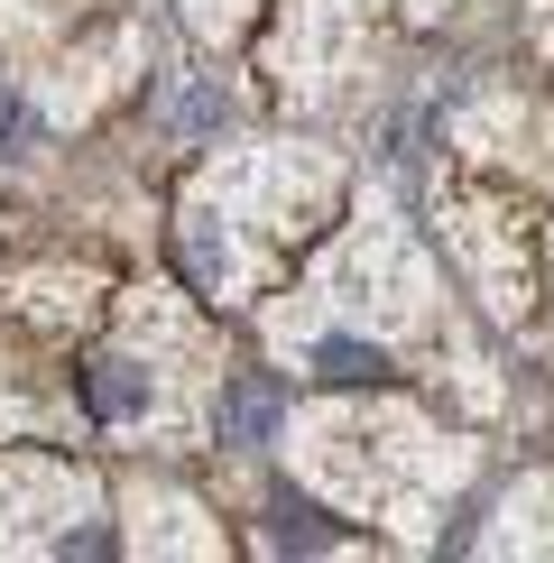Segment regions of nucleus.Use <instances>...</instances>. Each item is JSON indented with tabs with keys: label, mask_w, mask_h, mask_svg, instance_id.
<instances>
[{
	"label": "nucleus",
	"mask_w": 554,
	"mask_h": 563,
	"mask_svg": "<svg viewBox=\"0 0 554 563\" xmlns=\"http://www.w3.org/2000/svg\"><path fill=\"white\" fill-rule=\"evenodd\" d=\"M259 545H268V554H342L352 536H342V518H333V508L268 499V518H259Z\"/></svg>",
	"instance_id": "nucleus-13"
},
{
	"label": "nucleus",
	"mask_w": 554,
	"mask_h": 563,
	"mask_svg": "<svg viewBox=\"0 0 554 563\" xmlns=\"http://www.w3.org/2000/svg\"><path fill=\"white\" fill-rule=\"evenodd\" d=\"M277 426H287L296 481L398 536H425L444 518V499L472 481V443L434 434V416L398 407V397H314V407L277 416Z\"/></svg>",
	"instance_id": "nucleus-4"
},
{
	"label": "nucleus",
	"mask_w": 554,
	"mask_h": 563,
	"mask_svg": "<svg viewBox=\"0 0 554 563\" xmlns=\"http://www.w3.org/2000/svg\"><path fill=\"white\" fill-rule=\"evenodd\" d=\"M268 84L287 92V102H342L352 75L379 65V0H296L287 19H277L268 37Z\"/></svg>",
	"instance_id": "nucleus-6"
},
{
	"label": "nucleus",
	"mask_w": 554,
	"mask_h": 563,
	"mask_svg": "<svg viewBox=\"0 0 554 563\" xmlns=\"http://www.w3.org/2000/svg\"><path fill=\"white\" fill-rule=\"evenodd\" d=\"M434 222H444V250L462 260V277H472L480 314L490 323H527V305H536V260H527L518 213L490 203V195H434Z\"/></svg>",
	"instance_id": "nucleus-7"
},
{
	"label": "nucleus",
	"mask_w": 554,
	"mask_h": 563,
	"mask_svg": "<svg viewBox=\"0 0 554 563\" xmlns=\"http://www.w3.org/2000/svg\"><path fill=\"white\" fill-rule=\"evenodd\" d=\"M121 545L130 554H222V518L176 481H130L121 489Z\"/></svg>",
	"instance_id": "nucleus-9"
},
{
	"label": "nucleus",
	"mask_w": 554,
	"mask_h": 563,
	"mask_svg": "<svg viewBox=\"0 0 554 563\" xmlns=\"http://www.w3.org/2000/svg\"><path fill=\"white\" fill-rule=\"evenodd\" d=\"M536 37H545V56H554V0H536Z\"/></svg>",
	"instance_id": "nucleus-17"
},
{
	"label": "nucleus",
	"mask_w": 554,
	"mask_h": 563,
	"mask_svg": "<svg viewBox=\"0 0 554 563\" xmlns=\"http://www.w3.org/2000/svg\"><path fill=\"white\" fill-rule=\"evenodd\" d=\"M342 185H352L342 148H314V139H259V148L213 157L176 195L185 287L203 305H259L296 268V250L333 222Z\"/></svg>",
	"instance_id": "nucleus-2"
},
{
	"label": "nucleus",
	"mask_w": 554,
	"mask_h": 563,
	"mask_svg": "<svg viewBox=\"0 0 554 563\" xmlns=\"http://www.w3.org/2000/svg\"><path fill=\"white\" fill-rule=\"evenodd\" d=\"M250 10H259V0H185V19H195L203 37H241Z\"/></svg>",
	"instance_id": "nucleus-14"
},
{
	"label": "nucleus",
	"mask_w": 554,
	"mask_h": 563,
	"mask_svg": "<svg viewBox=\"0 0 554 563\" xmlns=\"http://www.w3.org/2000/svg\"><path fill=\"white\" fill-rule=\"evenodd\" d=\"M10 37H37V0H0V46Z\"/></svg>",
	"instance_id": "nucleus-15"
},
{
	"label": "nucleus",
	"mask_w": 554,
	"mask_h": 563,
	"mask_svg": "<svg viewBox=\"0 0 554 563\" xmlns=\"http://www.w3.org/2000/svg\"><path fill=\"white\" fill-rule=\"evenodd\" d=\"M453 10V0H407V19H416V29H425V19H444Z\"/></svg>",
	"instance_id": "nucleus-16"
},
{
	"label": "nucleus",
	"mask_w": 554,
	"mask_h": 563,
	"mask_svg": "<svg viewBox=\"0 0 554 563\" xmlns=\"http://www.w3.org/2000/svg\"><path fill=\"white\" fill-rule=\"evenodd\" d=\"M92 277L84 268H56V277H29V287L10 296V314L19 323H37V333H84V314H92Z\"/></svg>",
	"instance_id": "nucleus-12"
},
{
	"label": "nucleus",
	"mask_w": 554,
	"mask_h": 563,
	"mask_svg": "<svg viewBox=\"0 0 554 563\" xmlns=\"http://www.w3.org/2000/svg\"><path fill=\"white\" fill-rule=\"evenodd\" d=\"M453 139H462V157H480V167H536L554 176V102H536V92H518V84H480L472 102L453 111Z\"/></svg>",
	"instance_id": "nucleus-8"
},
{
	"label": "nucleus",
	"mask_w": 554,
	"mask_h": 563,
	"mask_svg": "<svg viewBox=\"0 0 554 563\" xmlns=\"http://www.w3.org/2000/svg\"><path fill=\"white\" fill-rule=\"evenodd\" d=\"M222 397V333L176 287H130L84 351V416L138 453H203Z\"/></svg>",
	"instance_id": "nucleus-3"
},
{
	"label": "nucleus",
	"mask_w": 554,
	"mask_h": 563,
	"mask_svg": "<svg viewBox=\"0 0 554 563\" xmlns=\"http://www.w3.org/2000/svg\"><path fill=\"white\" fill-rule=\"evenodd\" d=\"M65 426H75L65 388H46V369L29 361V342L0 323V434H65Z\"/></svg>",
	"instance_id": "nucleus-10"
},
{
	"label": "nucleus",
	"mask_w": 554,
	"mask_h": 563,
	"mask_svg": "<svg viewBox=\"0 0 554 563\" xmlns=\"http://www.w3.org/2000/svg\"><path fill=\"white\" fill-rule=\"evenodd\" d=\"M490 554H554V481L536 472V481H518L499 499V518H490V536H480Z\"/></svg>",
	"instance_id": "nucleus-11"
},
{
	"label": "nucleus",
	"mask_w": 554,
	"mask_h": 563,
	"mask_svg": "<svg viewBox=\"0 0 554 563\" xmlns=\"http://www.w3.org/2000/svg\"><path fill=\"white\" fill-rule=\"evenodd\" d=\"M0 554H111L102 481L56 453H0Z\"/></svg>",
	"instance_id": "nucleus-5"
},
{
	"label": "nucleus",
	"mask_w": 554,
	"mask_h": 563,
	"mask_svg": "<svg viewBox=\"0 0 554 563\" xmlns=\"http://www.w3.org/2000/svg\"><path fill=\"white\" fill-rule=\"evenodd\" d=\"M268 342L287 369H306L323 388H398V379H425V369H453V379H472V397H490L388 195H361L333 260L287 305H268Z\"/></svg>",
	"instance_id": "nucleus-1"
}]
</instances>
